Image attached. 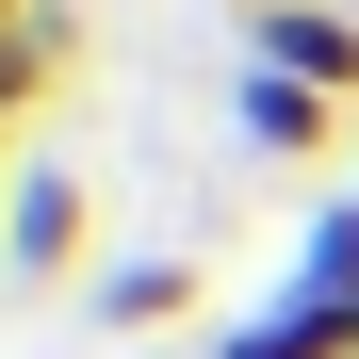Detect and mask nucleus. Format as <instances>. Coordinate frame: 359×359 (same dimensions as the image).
<instances>
[{
	"instance_id": "nucleus-1",
	"label": "nucleus",
	"mask_w": 359,
	"mask_h": 359,
	"mask_svg": "<svg viewBox=\"0 0 359 359\" xmlns=\"http://www.w3.org/2000/svg\"><path fill=\"white\" fill-rule=\"evenodd\" d=\"M0 245H17L33 278H66L82 262V180L66 163H17V180H0Z\"/></svg>"
},
{
	"instance_id": "nucleus-2",
	"label": "nucleus",
	"mask_w": 359,
	"mask_h": 359,
	"mask_svg": "<svg viewBox=\"0 0 359 359\" xmlns=\"http://www.w3.org/2000/svg\"><path fill=\"white\" fill-rule=\"evenodd\" d=\"M262 66H294L311 98H359V17L343 0H294V17H262Z\"/></svg>"
},
{
	"instance_id": "nucleus-3",
	"label": "nucleus",
	"mask_w": 359,
	"mask_h": 359,
	"mask_svg": "<svg viewBox=\"0 0 359 359\" xmlns=\"http://www.w3.org/2000/svg\"><path fill=\"white\" fill-rule=\"evenodd\" d=\"M229 114H245V147H327V114H343V98H311L294 66H245V98H229Z\"/></svg>"
},
{
	"instance_id": "nucleus-4",
	"label": "nucleus",
	"mask_w": 359,
	"mask_h": 359,
	"mask_svg": "<svg viewBox=\"0 0 359 359\" xmlns=\"http://www.w3.org/2000/svg\"><path fill=\"white\" fill-rule=\"evenodd\" d=\"M294 294H327V311H343V343H359V212H327V229H311V262H294Z\"/></svg>"
},
{
	"instance_id": "nucleus-5",
	"label": "nucleus",
	"mask_w": 359,
	"mask_h": 359,
	"mask_svg": "<svg viewBox=\"0 0 359 359\" xmlns=\"http://www.w3.org/2000/svg\"><path fill=\"white\" fill-rule=\"evenodd\" d=\"M49 66H66V33H49V17H0V131L33 114V82H49Z\"/></svg>"
},
{
	"instance_id": "nucleus-6",
	"label": "nucleus",
	"mask_w": 359,
	"mask_h": 359,
	"mask_svg": "<svg viewBox=\"0 0 359 359\" xmlns=\"http://www.w3.org/2000/svg\"><path fill=\"white\" fill-rule=\"evenodd\" d=\"M180 294H196V278H180V262H114V278H98V327H163Z\"/></svg>"
},
{
	"instance_id": "nucleus-7",
	"label": "nucleus",
	"mask_w": 359,
	"mask_h": 359,
	"mask_svg": "<svg viewBox=\"0 0 359 359\" xmlns=\"http://www.w3.org/2000/svg\"><path fill=\"white\" fill-rule=\"evenodd\" d=\"M229 17H245V33H262V17H294V0H229Z\"/></svg>"
},
{
	"instance_id": "nucleus-8",
	"label": "nucleus",
	"mask_w": 359,
	"mask_h": 359,
	"mask_svg": "<svg viewBox=\"0 0 359 359\" xmlns=\"http://www.w3.org/2000/svg\"><path fill=\"white\" fill-rule=\"evenodd\" d=\"M0 17H33V0H0Z\"/></svg>"
}]
</instances>
